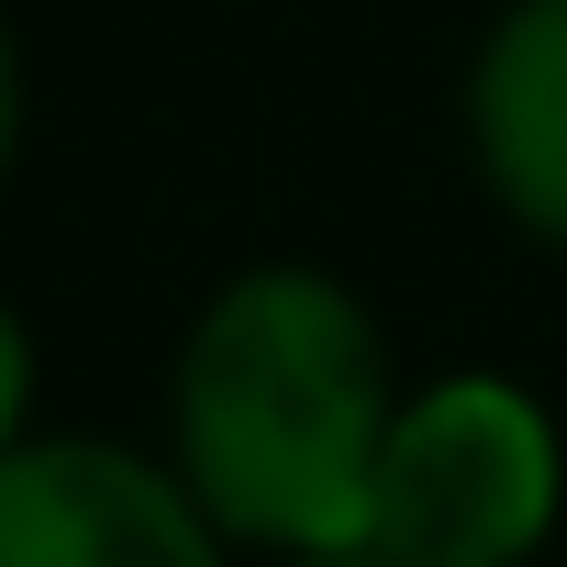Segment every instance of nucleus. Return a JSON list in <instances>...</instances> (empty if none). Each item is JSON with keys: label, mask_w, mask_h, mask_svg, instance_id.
Returning <instances> with one entry per match:
<instances>
[{"label": "nucleus", "mask_w": 567, "mask_h": 567, "mask_svg": "<svg viewBox=\"0 0 567 567\" xmlns=\"http://www.w3.org/2000/svg\"><path fill=\"white\" fill-rule=\"evenodd\" d=\"M390 423H401V379L379 312L346 278L290 256L223 278L167 379L178 478L234 545H278V556L368 545Z\"/></svg>", "instance_id": "1"}, {"label": "nucleus", "mask_w": 567, "mask_h": 567, "mask_svg": "<svg viewBox=\"0 0 567 567\" xmlns=\"http://www.w3.org/2000/svg\"><path fill=\"white\" fill-rule=\"evenodd\" d=\"M567 456L534 390L512 379H434L401 401L379 489H368V556L390 567H523L556 534Z\"/></svg>", "instance_id": "2"}, {"label": "nucleus", "mask_w": 567, "mask_h": 567, "mask_svg": "<svg viewBox=\"0 0 567 567\" xmlns=\"http://www.w3.org/2000/svg\"><path fill=\"white\" fill-rule=\"evenodd\" d=\"M200 489L112 434H23L0 456V567H223Z\"/></svg>", "instance_id": "3"}, {"label": "nucleus", "mask_w": 567, "mask_h": 567, "mask_svg": "<svg viewBox=\"0 0 567 567\" xmlns=\"http://www.w3.org/2000/svg\"><path fill=\"white\" fill-rule=\"evenodd\" d=\"M467 156L478 189L567 256V0H512L467 56Z\"/></svg>", "instance_id": "4"}, {"label": "nucleus", "mask_w": 567, "mask_h": 567, "mask_svg": "<svg viewBox=\"0 0 567 567\" xmlns=\"http://www.w3.org/2000/svg\"><path fill=\"white\" fill-rule=\"evenodd\" d=\"M23 423H34V334H23L12 301H0V456L23 445Z\"/></svg>", "instance_id": "5"}, {"label": "nucleus", "mask_w": 567, "mask_h": 567, "mask_svg": "<svg viewBox=\"0 0 567 567\" xmlns=\"http://www.w3.org/2000/svg\"><path fill=\"white\" fill-rule=\"evenodd\" d=\"M23 156V45H12V12H0V178Z\"/></svg>", "instance_id": "6"}, {"label": "nucleus", "mask_w": 567, "mask_h": 567, "mask_svg": "<svg viewBox=\"0 0 567 567\" xmlns=\"http://www.w3.org/2000/svg\"><path fill=\"white\" fill-rule=\"evenodd\" d=\"M290 567H390V556H368V545H323V556H290Z\"/></svg>", "instance_id": "7"}]
</instances>
